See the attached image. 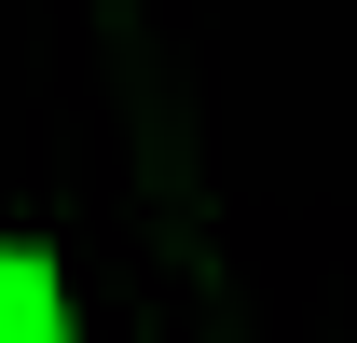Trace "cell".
<instances>
[{"mask_svg": "<svg viewBox=\"0 0 357 343\" xmlns=\"http://www.w3.org/2000/svg\"><path fill=\"white\" fill-rule=\"evenodd\" d=\"M69 302H55V261L42 247H0V343H55Z\"/></svg>", "mask_w": 357, "mask_h": 343, "instance_id": "6da1fadb", "label": "cell"}]
</instances>
